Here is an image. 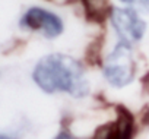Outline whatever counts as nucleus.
I'll return each mask as SVG.
<instances>
[{"label": "nucleus", "instance_id": "39448f33", "mask_svg": "<svg viewBox=\"0 0 149 139\" xmlns=\"http://www.w3.org/2000/svg\"><path fill=\"white\" fill-rule=\"evenodd\" d=\"M134 119L124 107H117V117L100 126L91 139H133Z\"/></svg>", "mask_w": 149, "mask_h": 139}, {"label": "nucleus", "instance_id": "f03ea898", "mask_svg": "<svg viewBox=\"0 0 149 139\" xmlns=\"http://www.w3.org/2000/svg\"><path fill=\"white\" fill-rule=\"evenodd\" d=\"M102 75L113 88H126L136 78L137 63L133 45L118 40L108 56L102 60Z\"/></svg>", "mask_w": 149, "mask_h": 139}, {"label": "nucleus", "instance_id": "7ed1b4c3", "mask_svg": "<svg viewBox=\"0 0 149 139\" xmlns=\"http://www.w3.org/2000/svg\"><path fill=\"white\" fill-rule=\"evenodd\" d=\"M108 19L118 40L132 45L140 43L148 29L146 21L142 18L140 12L130 6H113Z\"/></svg>", "mask_w": 149, "mask_h": 139}, {"label": "nucleus", "instance_id": "6e6552de", "mask_svg": "<svg viewBox=\"0 0 149 139\" xmlns=\"http://www.w3.org/2000/svg\"><path fill=\"white\" fill-rule=\"evenodd\" d=\"M53 139H78L70 130H60Z\"/></svg>", "mask_w": 149, "mask_h": 139}, {"label": "nucleus", "instance_id": "0eeeda50", "mask_svg": "<svg viewBox=\"0 0 149 139\" xmlns=\"http://www.w3.org/2000/svg\"><path fill=\"white\" fill-rule=\"evenodd\" d=\"M120 2L136 10H143L145 13H149V0H120Z\"/></svg>", "mask_w": 149, "mask_h": 139}, {"label": "nucleus", "instance_id": "423d86ee", "mask_svg": "<svg viewBox=\"0 0 149 139\" xmlns=\"http://www.w3.org/2000/svg\"><path fill=\"white\" fill-rule=\"evenodd\" d=\"M79 3L84 9V13L89 22L102 24L108 19L113 5L110 0H79Z\"/></svg>", "mask_w": 149, "mask_h": 139}, {"label": "nucleus", "instance_id": "1a4fd4ad", "mask_svg": "<svg viewBox=\"0 0 149 139\" xmlns=\"http://www.w3.org/2000/svg\"><path fill=\"white\" fill-rule=\"evenodd\" d=\"M0 139H19V136L8 133V132H0Z\"/></svg>", "mask_w": 149, "mask_h": 139}, {"label": "nucleus", "instance_id": "20e7f679", "mask_svg": "<svg viewBox=\"0 0 149 139\" xmlns=\"http://www.w3.org/2000/svg\"><path fill=\"white\" fill-rule=\"evenodd\" d=\"M19 27L28 31L40 32L47 40H54L64 32L63 19L56 12L41 6H32L26 9L19 19Z\"/></svg>", "mask_w": 149, "mask_h": 139}, {"label": "nucleus", "instance_id": "f257e3e1", "mask_svg": "<svg viewBox=\"0 0 149 139\" xmlns=\"http://www.w3.org/2000/svg\"><path fill=\"white\" fill-rule=\"evenodd\" d=\"M34 84L45 94H67L73 98H84L91 85L82 63L64 53L42 56L32 69Z\"/></svg>", "mask_w": 149, "mask_h": 139}]
</instances>
